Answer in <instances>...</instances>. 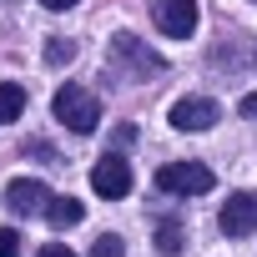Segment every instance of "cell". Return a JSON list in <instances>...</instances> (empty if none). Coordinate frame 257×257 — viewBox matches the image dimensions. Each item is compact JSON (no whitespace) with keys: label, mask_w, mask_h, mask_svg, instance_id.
<instances>
[{"label":"cell","mask_w":257,"mask_h":257,"mask_svg":"<svg viewBox=\"0 0 257 257\" xmlns=\"http://www.w3.org/2000/svg\"><path fill=\"white\" fill-rule=\"evenodd\" d=\"M51 111H56L61 126H71L76 137H91L96 126H101V101H96V91H86V86H61L56 101H51Z\"/></svg>","instance_id":"obj_1"},{"label":"cell","mask_w":257,"mask_h":257,"mask_svg":"<svg viewBox=\"0 0 257 257\" xmlns=\"http://www.w3.org/2000/svg\"><path fill=\"white\" fill-rule=\"evenodd\" d=\"M157 187H162L167 197H202V192L217 187V177H212V167H202V162H167V167L157 172Z\"/></svg>","instance_id":"obj_2"},{"label":"cell","mask_w":257,"mask_h":257,"mask_svg":"<svg viewBox=\"0 0 257 257\" xmlns=\"http://www.w3.org/2000/svg\"><path fill=\"white\" fill-rule=\"evenodd\" d=\"M111 61H116V66H126L137 81H147V76H162V71H167V61H162L157 51H147L137 36H111Z\"/></svg>","instance_id":"obj_3"},{"label":"cell","mask_w":257,"mask_h":257,"mask_svg":"<svg viewBox=\"0 0 257 257\" xmlns=\"http://www.w3.org/2000/svg\"><path fill=\"white\" fill-rule=\"evenodd\" d=\"M152 21H157L162 36L187 41L197 31V0H152Z\"/></svg>","instance_id":"obj_4"},{"label":"cell","mask_w":257,"mask_h":257,"mask_svg":"<svg viewBox=\"0 0 257 257\" xmlns=\"http://www.w3.org/2000/svg\"><path fill=\"white\" fill-rule=\"evenodd\" d=\"M217 116H222V106L212 96H182L172 106V126H177V132H212Z\"/></svg>","instance_id":"obj_5"},{"label":"cell","mask_w":257,"mask_h":257,"mask_svg":"<svg viewBox=\"0 0 257 257\" xmlns=\"http://www.w3.org/2000/svg\"><path fill=\"white\" fill-rule=\"evenodd\" d=\"M217 227H222L227 237H247V232H257V192H232V197L222 202Z\"/></svg>","instance_id":"obj_6"},{"label":"cell","mask_w":257,"mask_h":257,"mask_svg":"<svg viewBox=\"0 0 257 257\" xmlns=\"http://www.w3.org/2000/svg\"><path fill=\"white\" fill-rule=\"evenodd\" d=\"M46 202H51V187L36 182V177H16V182L6 187V207H11L16 217H41Z\"/></svg>","instance_id":"obj_7"},{"label":"cell","mask_w":257,"mask_h":257,"mask_svg":"<svg viewBox=\"0 0 257 257\" xmlns=\"http://www.w3.org/2000/svg\"><path fill=\"white\" fill-rule=\"evenodd\" d=\"M91 192L96 197H126V192H132V167H126L121 157H101L96 167H91Z\"/></svg>","instance_id":"obj_8"},{"label":"cell","mask_w":257,"mask_h":257,"mask_svg":"<svg viewBox=\"0 0 257 257\" xmlns=\"http://www.w3.org/2000/svg\"><path fill=\"white\" fill-rule=\"evenodd\" d=\"M81 217H86V207H81L76 197H51V202H46V222H51L56 232H66V227H76Z\"/></svg>","instance_id":"obj_9"},{"label":"cell","mask_w":257,"mask_h":257,"mask_svg":"<svg viewBox=\"0 0 257 257\" xmlns=\"http://www.w3.org/2000/svg\"><path fill=\"white\" fill-rule=\"evenodd\" d=\"M21 111H26V86L0 81V126H6V121H16Z\"/></svg>","instance_id":"obj_10"},{"label":"cell","mask_w":257,"mask_h":257,"mask_svg":"<svg viewBox=\"0 0 257 257\" xmlns=\"http://www.w3.org/2000/svg\"><path fill=\"white\" fill-rule=\"evenodd\" d=\"M157 252H167V257L182 252V222H162L157 227Z\"/></svg>","instance_id":"obj_11"},{"label":"cell","mask_w":257,"mask_h":257,"mask_svg":"<svg viewBox=\"0 0 257 257\" xmlns=\"http://www.w3.org/2000/svg\"><path fill=\"white\" fill-rule=\"evenodd\" d=\"M71 61H76V41L51 36V46H46V66H71Z\"/></svg>","instance_id":"obj_12"},{"label":"cell","mask_w":257,"mask_h":257,"mask_svg":"<svg viewBox=\"0 0 257 257\" xmlns=\"http://www.w3.org/2000/svg\"><path fill=\"white\" fill-rule=\"evenodd\" d=\"M91 257H126V242H121L116 232H106V237L91 242Z\"/></svg>","instance_id":"obj_13"},{"label":"cell","mask_w":257,"mask_h":257,"mask_svg":"<svg viewBox=\"0 0 257 257\" xmlns=\"http://www.w3.org/2000/svg\"><path fill=\"white\" fill-rule=\"evenodd\" d=\"M0 257H21V237L11 227H0Z\"/></svg>","instance_id":"obj_14"},{"label":"cell","mask_w":257,"mask_h":257,"mask_svg":"<svg viewBox=\"0 0 257 257\" xmlns=\"http://www.w3.org/2000/svg\"><path fill=\"white\" fill-rule=\"evenodd\" d=\"M36 257H76V252H71V247H66V242H46V247H41V252H36Z\"/></svg>","instance_id":"obj_15"},{"label":"cell","mask_w":257,"mask_h":257,"mask_svg":"<svg viewBox=\"0 0 257 257\" xmlns=\"http://www.w3.org/2000/svg\"><path fill=\"white\" fill-rule=\"evenodd\" d=\"M237 111H242L247 121H257V91H252V96H242V106H237Z\"/></svg>","instance_id":"obj_16"},{"label":"cell","mask_w":257,"mask_h":257,"mask_svg":"<svg viewBox=\"0 0 257 257\" xmlns=\"http://www.w3.org/2000/svg\"><path fill=\"white\" fill-rule=\"evenodd\" d=\"M41 6H46V11H71L76 0H41Z\"/></svg>","instance_id":"obj_17"}]
</instances>
